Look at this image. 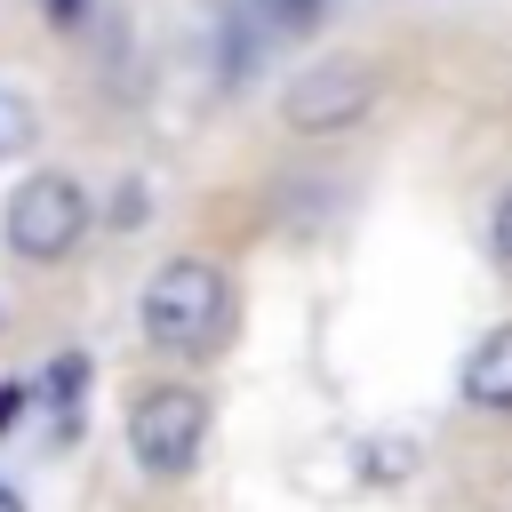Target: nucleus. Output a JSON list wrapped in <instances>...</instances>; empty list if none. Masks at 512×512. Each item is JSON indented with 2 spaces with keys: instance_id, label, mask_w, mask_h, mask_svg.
<instances>
[{
  "instance_id": "obj_1",
  "label": "nucleus",
  "mask_w": 512,
  "mask_h": 512,
  "mask_svg": "<svg viewBox=\"0 0 512 512\" xmlns=\"http://www.w3.org/2000/svg\"><path fill=\"white\" fill-rule=\"evenodd\" d=\"M136 320H144V336H152L160 352L200 360V352H216V344L232 336V280H224L208 256H168V264L144 280Z\"/></svg>"
},
{
  "instance_id": "obj_2",
  "label": "nucleus",
  "mask_w": 512,
  "mask_h": 512,
  "mask_svg": "<svg viewBox=\"0 0 512 512\" xmlns=\"http://www.w3.org/2000/svg\"><path fill=\"white\" fill-rule=\"evenodd\" d=\"M88 224H96V200H88V184L64 176V168H32V176L8 192V208H0V240H8V256H24V264H64V256L88 240Z\"/></svg>"
},
{
  "instance_id": "obj_3",
  "label": "nucleus",
  "mask_w": 512,
  "mask_h": 512,
  "mask_svg": "<svg viewBox=\"0 0 512 512\" xmlns=\"http://www.w3.org/2000/svg\"><path fill=\"white\" fill-rule=\"evenodd\" d=\"M120 432H128V456L144 464V472H192L200 464V448H208V392H192V384H144L136 400H128V416H120Z\"/></svg>"
},
{
  "instance_id": "obj_4",
  "label": "nucleus",
  "mask_w": 512,
  "mask_h": 512,
  "mask_svg": "<svg viewBox=\"0 0 512 512\" xmlns=\"http://www.w3.org/2000/svg\"><path fill=\"white\" fill-rule=\"evenodd\" d=\"M376 96H384V80H376V64H360V56H344V64H304V72L280 88V120H288V136H344V128H360V120L376 112Z\"/></svg>"
},
{
  "instance_id": "obj_5",
  "label": "nucleus",
  "mask_w": 512,
  "mask_h": 512,
  "mask_svg": "<svg viewBox=\"0 0 512 512\" xmlns=\"http://www.w3.org/2000/svg\"><path fill=\"white\" fill-rule=\"evenodd\" d=\"M464 400L472 408H488V416H512V320L504 328H488L472 352H464Z\"/></svg>"
},
{
  "instance_id": "obj_6",
  "label": "nucleus",
  "mask_w": 512,
  "mask_h": 512,
  "mask_svg": "<svg viewBox=\"0 0 512 512\" xmlns=\"http://www.w3.org/2000/svg\"><path fill=\"white\" fill-rule=\"evenodd\" d=\"M32 144H40V104H32L24 88H8V80H0V168H8V160H24Z\"/></svg>"
},
{
  "instance_id": "obj_7",
  "label": "nucleus",
  "mask_w": 512,
  "mask_h": 512,
  "mask_svg": "<svg viewBox=\"0 0 512 512\" xmlns=\"http://www.w3.org/2000/svg\"><path fill=\"white\" fill-rule=\"evenodd\" d=\"M80 384H88V360H80V352H56V360H48V376H40L32 392L64 408V400H80Z\"/></svg>"
},
{
  "instance_id": "obj_8",
  "label": "nucleus",
  "mask_w": 512,
  "mask_h": 512,
  "mask_svg": "<svg viewBox=\"0 0 512 512\" xmlns=\"http://www.w3.org/2000/svg\"><path fill=\"white\" fill-rule=\"evenodd\" d=\"M320 8H328V0H264V24H272V32H312Z\"/></svg>"
},
{
  "instance_id": "obj_9",
  "label": "nucleus",
  "mask_w": 512,
  "mask_h": 512,
  "mask_svg": "<svg viewBox=\"0 0 512 512\" xmlns=\"http://www.w3.org/2000/svg\"><path fill=\"white\" fill-rule=\"evenodd\" d=\"M488 248H496V264H512V192H504L496 216H488Z\"/></svg>"
},
{
  "instance_id": "obj_10",
  "label": "nucleus",
  "mask_w": 512,
  "mask_h": 512,
  "mask_svg": "<svg viewBox=\"0 0 512 512\" xmlns=\"http://www.w3.org/2000/svg\"><path fill=\"white\" fill-rule=\"evenodd\" d=\"M24 392H32V384H8V392H0V432L16 424V408H24Z\"/></svg>"
},
{
  "instance_id": "obj_11",
  "label": "nucleus",
  "mask_w": 512,
  "mask_h": 512,
  "mask_svg": "<svg viewBox=\"0 0 512 512\" xmlns=\"http://www.w3.org/2000/svg\"><path fill=\"white\" fill-rule=\"evenodd\" d=\"M0 512H24V496H16V488H0Z\"/></svg>"
}]
</instances>
